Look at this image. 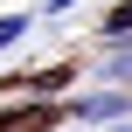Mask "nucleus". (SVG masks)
Instances as JSON below:
<instances>
[{
    "label": "nucleus",
    "instance_id": "nucleus-3",
    "mask_svg": "<svg viewBox=\"0 0 132 132\" xmlns=\"http://www.w3.org/2000/svg\"><path fill=\"white\" fill-rule=\"evenodd\" d=\"M28 28H35V14H0V56H7V49L28 35Z\"/></svg>",
    "mask_w": 132,
    "mask_h": 132
},
{
    "label": "nucleus",
    "instance_id": "nucleus-6",
    "mask_svg": "<svg viewBox=\"0 0 132 132\" xmlns=\"http://www.w3.org/2000/svg\"><path fill=\"white\" fill-rule=\"evenodd\" d=\"M56 132H84V125H56Z\"/></svg>",
    "mask_w": 132,
    "mask_h": 132
},
{
    "label": "nucleus",
    "instance_id": "nucleus-4",
    "mask_svg": "<svg viewBox=\"0 0 132 132\" xmlns=\"http://www.w3.org/2000/svg\"><path fill=\"white\" fill-rule=\"evenodd\" d=\"M70 7H84V0H49V7H42V14H49V21H63V14H70Z\"/></svg>",
    "mask_w": 132,
    "mask_h": 132
},
{
    "label": "nucleus",
    "instance_id": "nucleus-2",
    "mask_svg": "<svg viewBox=\"0 0 132 132\" xmlns=\"http://www.w3.org/2000/svg\"><path fill=\"white\" fill-rule=\"evenodd\" d=\"M97 84L132 90V42H97Z\"/></svg>",
    "mask_w": 132,
    "mask_h": 132
},
{
    "label": "nucleus",
    "instance_id": "nucleus-1",
    "mask_svg": "<svg viewBox=\"0 0 132 132\" xmlns=\"http://www.w3.org/2000/svg\"><path fill=\"white\" fill-rule=\"evenodd\" d=\"M70 118H77V125H125L132 118V90H118V84H104V90H77V97H70Z\"/></svg>",
    "mask_w": 132,
    "mask_h": 132
},
{
    "label": "nucleus",
    "instance_id": "nucleus-5",
    "mask_svg": "<svg viewBox=\"0 0 132 132\" xmlns=\"http://www.w3.org/2000/svg\"><path fill=\"white\" fill-rule=\"evenodd\" d=\"M104 132H132V118H125V125H104Z\"/></svg>",
    "mask_w": 132,
    "mask_h": 132
}]
</instances>
